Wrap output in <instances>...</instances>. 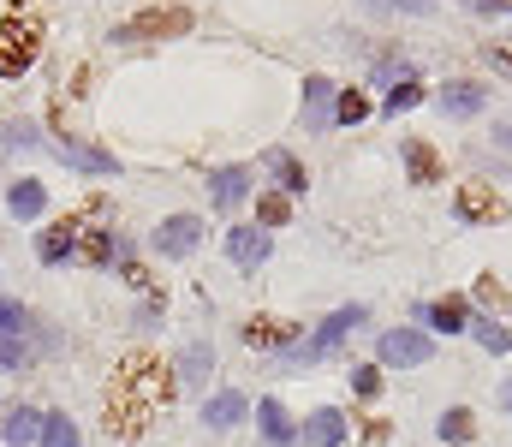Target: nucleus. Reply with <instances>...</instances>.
I'll list each match as a JSON object with an SVG mask.
<instances>
[{"label": "nucleus", "instance_id": "obj_1", "mask_svg": "<svg viewBox=\"0 0 512 447\" xmlns=\"http://www.w3.org/2000/svg\"><path fill=\"white\" fill-rule=\"evenodd\" d=\"M173 388H179V376L155 352H126L114 364V388H108V436L137 442L143 424L173 406Z\"/></svg>", "mask_w": 512, "mask_h": 447}, {"label": "nucleus", "instance_id": "obj_2", "mask_svg": "<svg viewBox=\"0 0 512 447\" xmlns=\"http://www.w3.org/2000/svg\"><path fill=\"white\" fill-rule=\"evenodd\" d=\"M42 54V24L30 12H12L0 18V78H24Z\"/></svg>", "mask_w": 512, "mask_h": 447}, {"label": "nucleus", "instance_id": "obj_3", "mask_svg": "<svg viewBox=\"0 0 512 447\" xmlns=\"http://www.w3.org/2000/svg\"><path fill=\"white\" fill-rule=\"evenodd\" d=\"M364 316H370L364 304H346V310H334V316L316 328V340H298V346H286V364H316V358H328V352H334V346H340L352 328H364Z\"/></svg>", "mask_w": 512, "mask_h": 447}, {"label": "nucleus", "instance_id": "obj_4", "mask_svg": "<svg viewBox=\"0 0 512 447\" xmlns=\"http://www.w3.org/2000/svg\"><path fill=\"white\" fill-rule=\"evenodd\" d=\"M185 30H191V12H185V6H155V12L120 24L114 42H167V36H185Z\"/></svg>", "mask_w": 512, "mask_h": 447}, {"label": "nucleus", "instance_id": "obj_5", "mask_svg": "<svg viewBox=\"0 0 512 447\" xmlns=\"http://www.w3.org/2000/svg\"><path fill=\"white\" fill-rule=\"evenodd\" d=\"M453 209H459L465 227H495V221H507V197H501L495 185H459Z\"/></svg>", "mask_w": 512, "mask_h": 447}, {"label": "nucleus", "instance_id": "obj_6", "mask_svg": "<svg viewBox=\"0 0 512 447\" xmlns=\"http://www.w3.org/2000/svg\"><path fill=\"white\" fill-rule=\"evenodd\" d=\"M435 358V340L423 328H387L382 334V364L393 370H411V364H429Z\"/></svg>", "mask_w": 512, "mask_h": 447}, {"label": "nucleus", "instance_id": "obj_7", "mask_svg": "<svg viewBox=\"0 0 512 447\" xmlns=\"http://www.w3.org/2000/svg\"><path fill=\"white\" fill-rule=\"evenodd\" d=\"M203 245V221L197 215H167L161 227H155V251L161 257H191Z\"/></svg>", "mask_w": 512, "mask_h": 447}, {"label": "nucleus", "instance_id": "obj_8", "mask_svg": "<svg viewBox=\"0 0 512 447\" xmlns=\"http://www.w3.org/2000/svg\"><path fill=\"white\" fill-rule=\"evenodd\" d=\"M54 155H60L66 167H78V173H96V179H108V173H120V161H114L108 149L84 144V138H60V144H54Z\"/></svg>", "mask_w": 512, "mask_h": 447}, {"label": "nucleus", "instance_id": "obj_9", "mask_svg": "<svg viewBox=\"0 0 512 447\" xmlns=\"http://www.w3.org/2000/svg\"><path fill=\"white\" fill-rule=\"evenodd\" d=\"M114 257H120V239H114V233H102V227H78V233H72V263L102 269V263H114Z\"/></svg>", "mask_w": 512, "mask_h": 447}, {"label": "nucleus", "instance_id": "obj_10", "mask_svg": "<svg viewBox=\"0 0 512 447\" xmlns=\"http://www.w3.org/2000/svg\"><path fill=\"white\" fill-rule=\"evenodd\" d=\"M245 346H274V352H286V346H298V322H286V316H251L245 322Z\"/></svg>", "mask_w": 512, "mask_h": 447}, {"label": "nucleus", "instance_id": "obj_11", "mask_svg": "<svg viewBox=\"0 0 512 447\" xmlns=\"http://www.w3.org/2000/svg\"><path fill=\"white\" fill-rule=\"evenodd\" d=\"M268 251H274V239H268L262 227H233V233H227V257H233L239 269H262Z\"/></svg>", "mask_w": 512, "mask_h": 447}, {"label": "nucleus", "instance_id": "obj_12", "mask_svg": "<svg viewBox=\"0 0 512 447\" xmlns=\"http://www.w3.org/2000/svg\"><path fill=\"white\" fill-rule=\"evenodd\" d=\"M334 96H340V90H334L328 78H316V72L304 78V126H310V132H322V126L334 120Z\"/></svg>", "mask_w": 512, "mask_h": 447}, {"label": "nucleus", "instance_id": "obj_13", "mask_svg": "<svg viewBox=\"0 0 512 447\" xmlns=\"http://www.w3.org/2000/svg\"><path fill=\"white\" fill-rule=\"evenodd\" d=\"M483 102H489V96H483V84H471V78H459V84L441 90V114H447V120H477Z\"/></svg>", "mask_w": 512, "mask_h": 447}, {"label": "nucleus", "instance_id": "obj_14", "mask_svg": "<svg viewBox=\"0 0 512 447\" xmlns=\"http://www.w3.org/2000/svg\"><path fill=\"white\" fill-rule=\"evenodd\" d=\"M245 191H251V167H215V173H209V197H215V209H239Z\"/></svg>", "mask_w": 512, "mask_h": 447}, {"label": "nucleus", "instance_id": "obj_15", "mask_svg": "<svg viewBox=\"0 0 512 447\" xmlns=\"http://www.w3.org/2000/svg\"><path fill=\"white\" fill-rule=\"evenodd\" d=\"M6 209H12V221H36V215L48 209V185H42V179H18V185H6Z\"/></svg>", "mask_w": 512, "mask_h": 447}, {"label": "nucleus", "instance_id": "obj_16", "mask_svg": "<svg viewBox=\"0 0 512 447\" xmlns=\"http://www.w3.org/2000/svg\"><path fill=\"white\" fill-rule=\"evenodd\" d=\"M72 233H78V221H54V227H42V233H36V257H42L48 269L72 263Z\"/></svg>", "mask_w": 512, "mask_h": 447}, {"label": "nucleus", "instance_id": "obj_17", "mask_svg": "<svg viewBox=\"0 0 512 447\" xmlns=\"http://www.w3.org/2000/svg\"><path fill=\"white\" fill-rule=\"evenodd\" d=\"M423 316H429V328H441V334H465V328H471V304H465V298H435Z\"/></svg>", "mask_w": 512, "mask_h": 447}, {"label": "nucleus", "instance_id": "obj_18", "mask_svg": "<svg viewBox=\"0 0 512 447\" xmlns=\"http://www.w3.org/2000/svg\"><path fill=\"white\" fill-rule=\"evenodd\" d=\"M405 167H411V185H435L441 179V155L423 138H405Z\"/></svg>", "mask_w": 512, "mask_h": 447}, {"label": "nucleus", "instance_id": "obj_19", "mask_svg": "<svg viewBox=\"0 0 512 447\" xmlns=\"http://www.w3.org/2000/svg\"><path fill=\"white\" fill-rule=\"evenodd\" d=\"M0 442L6 447H30V442H42V412H30V406H18L6 424H0Z\"/></svg>", "mask_w": 512, "mask_h": 447}, {"label": "nucleus", "instance_id": "obj_20", "mask_svg": "<svg viewBox=\"0 0 512 447\" xmlns=\"http://www.w3.org/2000/svg\"><path fill=\"white\" fill-rule=\"evenodd\" d=\"M268 167H274V179H280V191H286V197H304L310 173H304V161H298V155H286V149H268Z\"/></svg>", "mask_w": 512, "mask_h": 447}, {"label": "nucleus", "instance_id": "obj_21", "mask_svg": "<svg viewBox=\"0 0 512 447\" xmlns=\"http://www.w3.org/2000/svg\"><path fill=\"white\" fill-rule=\"evenodd\" d=\"M256 424H262V436H268V442H274V447H286V442H292V436H298L280 400H256Z\"/></svg>", "mask_w": 512, "mask_h": 447}, {"label": "nucleus", "instance_id": "obj_22", "mask_svg": "<svg viewBox=\"0 0 512 447\" xmlns=\"http://www.w3.org/2000/svg\"><path fill=\"white\" fill-rule=\"evenodd\" d=\"M304 436L316 447H340L346 442V418L334 412V406H322V412H310V424H304Z\"/></svg>", "mask_w": 512, "mask_h": 447}, {"label": "nucleus", "instance_id": "obj_23", "mask_svg": "<svg viewBox=\"0 0 512 447\" xmlns=\"http://www.w3.org/2000/svg\"><path fill=\"white\" fill-rule=\"evenodd\" d=\"M239 418H245V394H233V388L215 394V400L203 406V424H209V430H233Z\"/></svg>", "mask_w": 512, "mask_h": 447}, {"label": "nucleus", "instance_id": "obj_24", "mask_svg": "<svg viewBox=\"0 0 512 447\" xmlns=\"http://www.w3.org/2000/svg\"><path fill=\"white\" fill-rule=\"evenodd\" d=\"M209 370H215V352H209V346H185V352H179V364H173V376H179V382H203Z\"/></svg>", "mask_w": 512, "mask_h": 447}, {"label": "nucleus", "instance_id": "obj_25", "mask_svg": "<svg viewBox=\"0 0 512 447\" xmlns=\"http://www.w3.org/2000/svg\"><path fill=\"white\" fill-rule=\"evenodd\" d=\"M292 221V203H286V191H268V197H256V227L268 233V227H286Z\"/></svg>", "mask_w": 512, "mask_h": 447}, {"label": "nucleus", "instance_id": "obj_26", "mask_svg": "<svg viewBox=\"0 0 512 447\" xmlns=\"http://www.w3.org/2000/svg\"><path fill=\"white\" fill-rule=\"evenodd\" d=\"M42 447H78V424L66 412H48L42 418Z\"/></svg>", "mask_w": 512, "mask_h": 447}, {"label": "nucleus", "instance_id": "obj_27", "mask_svg": "<svg viewBox=\"0 0 512 447\" xmlns=\"http://www.w3.org/2000/svg\"><path fill=\"white\" fill-rule=\"evenodd\" d=\"M471 334H477L489 352H512V328H501L495 316H471Z\"/></svg>", "mask_w": 512, "mask_h": 447}, {"label": "nucleus", "instance_id": "obj_28", "mask_svg": "<svg viewBox=\"0 0 512 447\" xmlns=\"http://www.w3.org/2000/svg\"><path fill=\"white\" fill-rule=\"evenodd\" d=\"M441 442H471V430H477V418L465 412V406H453V412H441Z\"/></svg>", "mask_w": 512, "mask_h": 447}, {"label": "nucleus", "instance_id": "obj_29", "mask_svg": "<svg viewBox=\"0 0 512 447\" xmlns=\"http://www.w3.org/2000/svg\"><path fill=\"white\" fill-rule=\"evenodd\" d=\"M0 144L6 149H42V132H36V120H6L0 126Z\"/></svg>", "mask_w": 512, "mask_h": 447}, {"label": "nucleus", "instance_id": "obj_30", "mask_svg": "<svg viewBox=\"0 0 512 447\" xmlns=\"http://www.w3.org/2000/svg\"><path fill=\"white\" fill-rule=\"evenodd\" d=\"M417 102H423V84H417V78H399V84L382 96L387 114H405V108H417Z\"/></svg>", "mask_w": 512, "mask_h": 447}, {"label": "nucleus", "instance_id": "obj_31", "mask_svg": "<svg viewBox=\"0 0 512 447\" xmlns=\"http://www.w3.org/2000/svg\"><path fill=\"white\" fill-rule=\"evenodd\" d=\"M334 120H346V126H358V120H370V102H364L358 90H340V96H334Z\"/></svg>", "mask_w": 512, "mask_h": 447}, {"label": "nucleus", "instance_id": "obj_32", "mask_svg": "<svg viewBox=\"0 0 512 447\" xmlns=\"http://www.w3.org/2000/svg\"><path fill=\"white\" fill-rule=\"evenodd\" d=\"M0 370H30V346L24 340H0Z\"/></svg>", "mask_w": 512, "mask_h": 447}, {"label": "nucleus", "instance_id": "obj_33", "mask_svg": "<svg viewBox=\"0 0 512 447\" xmlns=\"http://www.w3.org/2000/svg\"><path fill=\"white\" fill-rule=\"evenodd\" d=\"M24 334V310L12 298H0V340H18Z\"/></svg>", "mask_w": 512, "mask_h": 447}, {"label": "nucleus", "instance_id": "obj_34", "mask_svg": "<svg viewBox=\"0 0 512 447\" xmlns=\"http://www.w3.org/2000/svg\"><path fill=\"white\" fill-rule=\"evenodd\" d=\"M352 388H358L364 400H376V394H382V370H370V364H364V370H352Z\"/></svg>", "mask_w": 512, "mask_h": 447}, {"label": "nucleus", "instance_id": "obj_35", "mask_svg": "<svg viewBox=\"0 0 512 447\" xmlns=\"http://www.w3.org/2000/svg\"><path fill=\"white\" fill-rule=\"evenodd\" d=\"M489 66H495V72H507V78H512V48H489Z\"/></svg>", "mask_w": 512, "mask_h": 447}, {"label": "nucleus", "instance_id": "obj_36", "mask_svg": "<svg viewBox=\"0 0 512 447\" xmlns=\"http://www.w3.org/2000/svg\"><path fill=\"white\" fill-rule=\"evenodd\" d=\"M495 149H507L512 155V120H495Z\"/></svg>", "mask_w": 512, "mask_h": 447}, {"label": "nucleus", "instance_id": "obj_37", "mask_svg": "<svg viewBox=\"0 0 512 447\" xmlns=\"http://www.w3.org/2000/svg\"><path fill=\"white\" fill-rule=\"evenodd\" d=\"M501 400H507V412H512V382H507V394H501Z\"/></svg>", "mask_w": 512, "mask_h": 447}]
</instances>
